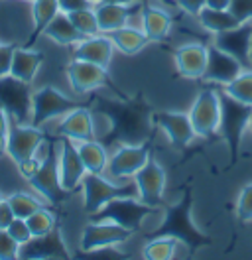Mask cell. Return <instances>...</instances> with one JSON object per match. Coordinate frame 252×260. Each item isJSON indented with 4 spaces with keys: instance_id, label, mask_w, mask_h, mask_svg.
I'll return each instance as SVG.
<instances>
[{
    "instance_id": "1",
    "label": "cell",
    "mask_w": 252,
    "mask_h": 260,
    "mask_svg": "<svg viewBox=\"0 0 252 260\" xmlns=\"http://www.w3.org/2000/svg\"><path fill=\"white\" fill-rule=\"evenodd\" d=\"M91 109L93 113H101L107 116L110 122V130L103 136V144H136L150 136L154 124L150 120L152 107L146 101L144 93L136 97L126 99H107L101 95L91 97Z\"/></svg>"
},
{
    "instance_id": "2",
    "label": "cell",
    "mask_w": 252,
    "mask_h": 260,
    "mask_svg": "<svg viewBox=\"0 0 252 260\" xmlns=\"http://www.w3.org/2000/svg\"><path fill=\"white\" fill-rule=\"evenodd\" d=\"M193 191L187 187L181 199L173 205H164V221L162 225L148 235V239L156 237H172L177 243H181L189 250V256H193L199 248L211 246L213 241L209 235H205L201 229L193 223Z\"/></svg>"
},
{
    "instance_id": "3",
    "label": "cell",
    "mask_w": 252,
    "mask_h": 260,
    "mask_svg": "<svg viewBox=\"0 0 252 260\" xmlns=\"http://www.w3.org/2000/svg\"><path fill=\"white\" fill-rule=\"evenodd\" d=\"M220 99V122L219 134L223 136L229 150V168H233L240 158V142L242 134L248 128L252 118V105H244L240 101L219 91Z\"/></svg>"
},
{
    "instance_id": "4",
    "label": "cell",
    "mask_w": 252,
    "mask_h": 260,
    "mask_svg": "<svg viewBox=\"0 0 252 260\" xmlns=\"http://www.w3.org/2000/svg\"><path fill=\"white\" fill-rule=\"evenodd\" d=\"M81 191H83V207L89 217L116 197H138L134 181L112 183L110 179L103 178V174H85L81 181Z\"/></svg>"
},
{
    "instance_id": "5",
    "label": "cell",
    "mask_w": 252,
    "mask_h": 260,
    "mask_svg": "<svg viewBox=\"0 0 252 260\" xmlns=\"http://www.w3.org/2000/svg\"><path fill=\"white\" fill-rule=\"evenodd\" d=\"M57 140H49L46 146V156L42 158L40 168L36 170V174L28 178V183L34 191L42 195L47 203L51 205H61L63 201L71 193H67L61 187V179H59V152H57Z\"/></svg>"
},
{
    "instance_id": "6",
    "label": "cell",
    "mask_w": 252,
    "mask_h": 260,
    "mask_svg": "<svg viewBox=\"0 0 252 260\" xmlns=\"http://www.w3.org/2000/svg\"><path fill=\"white\" fill-rule=\"evenodd\" d=\"M189 118L197 136L209 142H215L219 136L220 122V99L215 85H205L199 89L197 97L189 109Z\"/></svg>"
},
{
    "instance_id": "7",
    "label": "cell",
    "mask_w": 252,
    "mask_h": 260,
    "mask_svg": "<svg viewBox=\"0 0 252 260\" xmlns=\"http://www.w3.org/2000/svg\"><path fill=\"white\" fill-rule=\"evenodd\" d=\"M158 126L150 132L148 138H144L142 142L136 144H118V148L114 150V154L109 158V172L110 178L114 179H134V176L144 168V164L148 162V158L154 154V136H156Z\"/></svg>"
},
{
    "instance_id": "8",
    "label": "cell",
    "mask_w": 252,
    "mask_h": 260,
    "mask_svg": "<svg viewBox=\"0 0 252 260\" xmlns=\"http://www.w3.org/2000/svg\"><path fill=\"white\" fill-rule=\"evenodd\" d=\"M158 211H160L158 207H150L142 203L138 197H116L109 201L103 209L91 215V221H112L132 233H138L142 221Z\"/></svg>"
},
{
    "instance_id": "9",
    "label": "cell",
    "mask_w": 252,
    "mask_h": 260,
    "mask_svg": "<svg viewBox=\"0 0 252 260\" xmlns=\"http://www.w3.org/2000/svg\"><path fill=\"white\" fill-rule=\"evenodd\" d=\"M91 103V101H89ZM73 97H67L59 89L46 85L42 89H38L36 93H32V124L34 126H44L46 122L57 118V116H65L71 113L73 109L89 105Z\"/></svg>"
},
{
    "instance_id": "10",
    "label": "cell",
    "mask_w": 252,
    "mask_h": 260,
    "mask_svg": "<svg viewBox=\"0 0 252 260\" xmlns=\"http://www.w3.org/2000/svg\"><path fill=\"white\" fill-rule=\"evenodd\" d=\"M65 73H67L69 85H71L75 95H87V93H93L101 87H107L118 99H126L124 93L116 87V83L112 81V77L109 75V69H105L101 65L89 63V61H83V59H71L69 65L65 67Z\"/></svg>"
},
{
    "instance_id": "11",
    "label": "cell",
    "mask_w": 252,
    "mask_h": 260,
    "mask_svg": "<svg viewBox=\"0 0 252 260\" xmlns=\"http://www.w3.org/2000/svg\"><path fill=\"white\" fill-rule=\"evenodd\" d=\"M0 107L16 124H24L32 120L30 83L20 81L14 75L0 77Z\"/></svg>"
},
{
    "instance_id": "12",
    "label": "cell",
    "mask_w": 252,
    "mask_h": 260,
    "mask_svg": "<svg viewBox=\"0 0 252 260\" xmlns=\"http://www.w3.org/2000/svg\"><path fill=\"white\" fill-rule=\"evenodd\" d=\"M46 132L42 126H34V124H12L6 136V154L14 160L16 166L28 162L32 158H36L40 146L46 142Z\"/></svg>"
},
{
    "instance_id": "13",
    "label": "cell",
    "mask_w": 252,
    "mask_h": 260,
    "mask_svg": "<svg viewBox=\"0 0 252 260\" xmlns=\"http://www.w3.org/2000/svg\"><path fill=\"white\" fill-rule=\"evenodd\" d=\"M132 235H134L132 231L120 227L112 221H91L83 229L81 250L83 252H97V250L112 248V246L126 243Z\"/></svg>"
},
{
    "instance_id": "14",
    "label": "cell",
    "mask_w": 252,
    "mask_h": 260,
    "mask_svg": "<svg viewBox=\"0 0 252 260\" xmlns=\"http://www.w3.org/2000/svg\"><path fill=\"white\" fill-rule=\"evenodd\" d=\"M166 170L154 156L148 158L140 172L134 176V183L138 189V199L150 207H164V191H166Z\"/></svg>"
},
{
    "instance_id": "15",
    "label": "cell",
    "mask_w": 252,
    "mask_h": 260,
    "mask_svg": "<svg viewBox=\"0 0 252 260\" xmlns=\"http://www.w3.org/2000/svg\"><path fill=\"white\" fill-rule=\"evenodd\" d=\"M152 124L164 130V134L168 136L170 144L175 150H185L193 142V138L197 136L189 113H179V111H152L150 116Z\"/></svg>"
},
{
    "instance_id": "16",
    "label": "cell",
    "mask_w": 252,
    "mask_h": 260,
    "mask_svg": "<svg viewBox=\"0 0 252 260\" xmlns=\"http://www.w3.org/2000/svg\"><path fill=\"white\" fill-rule=\"evenodd\" d=\"M242 69H244V65L231 53L223 51L215 44H207V65H205V73L201 77L205 85L225 87L233 81Z\"/></svg>"
},
{
    "instance_id": "17",
    "label": "cell",
    "mask_w": 252,
    "mask_h": 260,
    "mask_svg": "<svg viewBox=\"0 0 252 260\" xmlns=\"http://www.w3.org/2000/svg\"><path fill=\"white\" fill-rule=\"evenodd\" d=\"M20 260H69L71 254L65 246L61 229L55 227L42 237H32L28 243L20 244Z\"/></svg>"
},
{
    "instance_id": "18",
    "label": "cell",
    "mask_w": 252,
    "mask_h": 260,
    "mask_svg": "<svg viewBox=\"0 0 252 260\" xmlns=\"http://www.w3.org/2000/svg\"><path fill=\"white\" fill-rule=\"evenodd\" d=\"M87 170L79 156L77 142L71 138L59 136V179L61 187L67 193H75L81 187V181L85 178Z\"/></svg>"
},
{
    "instance_id": "19",
    "label": "cell",
    "mask_w": 252,
    "mask_h": 260,
    "mask_svg": "<svg viewBox=\"0 0 252 260\" xmlns=\"http://www.w3.org/2000/svg\"><path fill=\"white\" fill-rule=\"evenodd\" d=\"M172 55L179 77L189 81H199L203 77L205 65H207V44H201V42L183 44L179 48L172 49Z\"/></svg>"
},
{
    "instance_id": "20",
    "label": "cell",
    "mask_w": 252,
    "mask_h": 260,
    "mask_svg": "<svg viewBox=\"0 0 252 260\" xmlns=\"http://www.w3.org/2000/svg\"><path fill=\"white\" fill-rule=\"evenodd\" d=\"M213 44L223 51L231 53L244 67H252L250 61V44H252V22L238 24L227 32L215 34Z\"/></svg>"
},
{
    "instance_id": "21",
    "label": "cell",
    "mask_w": 252,
    "mask_h": 260,
    "mask_svg": "<svg viewBox=\"0 0 252 260\" xmlns=\"http://www.w3.org/2000/svg\"><path fill=\"white\" fill-rule=\"evenodd\" d=\"M142 6H144V2L120 4V2H110V0H103V2L94 4L93 8L101 34H109L112 30H118V28L126 26L130 18L140 14Z\"/></svg>"
},
{
    "instance_id": "22",
    "label": "cell",
    "mask_w": 252,
    "mask_h": 260,
    "mask_svg": "<svg viewBox=\"0 0 252 260\" xmlns=\"http://www.w3.org/2000/svg\"><path fill=\"white\" fill-rule=\"evenodd\" d=\"M142 26H144V34L150 42L154 44H164L168 42L170 32L173 26V14L170 10H166L160 4H152L150 0L144 2L142 6Z\"/></svg>"
},
{
    "instance_id": "23",
    "label": "cell",
    "mask_w": 252,
    "mask_h": 260,
    "mask_svg": "<svg viewBox=\"0 0 252 260\" xmlns=\"http://www.w3.org/2000/svg\"><path fill=\"white\" fill-rule=\"evenodd\" d=\"M57 136L71 138L73 142H85L94 138V122L91 103L73 109L71 113L63 116V120L57 126Z\"/></svg>"
},
{
    "instance_id": "24",
    "label": "cell",
    "mask_w": 252,
    "mask_h": 260,
    "mask_svg": "<svg viewBox=\"0 0 252 260\" xmlns=\"http://www.w3.org/2000/svg\"><path fill=\"white\" fill-rule=\"evenodd\" d=\"M112 53H114V46H112L109 36H103V34L83 38L81 42L73 46V51H71L73 59H83L89 63L101 65L105 69H109L110 61H112Z\"/></svg>"
},
{
    "instance_id": "25",
    "label": "cell",
    "mask_w": 252,
    "mask_h": 260,
    "mask_svg": "<svg viewBox=\"0 0 252 260\" xmlns=\"http://www.w3.org/2000/svg\"><path fill=\"white\" fill-rule=\"evenodd\" d=\"M44 59H46L44 51H38V49H32V48H24V46H22V48L16 46L10 75H14L16 79L26 81L32 85V81L36 79L40 67H42V63H44Z\"/></svg>"
},
{
    "instance_id": "26",
    "label": "cell",
    "mask_w": 252,
    "mask_h": 260,
    "mask_svg": "<svg viewBox=\"0 0 252 260\" xmlns=\"http://www.w3.org/2000/svg\"><path fill=\"white\" fill-rule=\"evenodd\" d=\"M107 36L110 38L114 49H118L124 55H136V53H140L142 49L150 44L146 34L136 30V28H132V26H128V24L122 26V28H118V30H112Z\"/></svg>"
},
{
    "instance_id": "27",
    "label": "cell",
    "mask_w": 252,
    "mask_h": 260,
    "mask_svg": "<svg viewBox=\"0 0 252 260\" xmlns=\"http://www.w3.org/2000/svg\"><path fill=\"white\" fill-rule=\"evenodd\" d=\"M59 10V2L57 0H36L32 2V20H34V30L32 36L28 38L24 48H32L40 36H44V30L47 28V24L57 16Z\"/></svg>"
},
{
    "instance_id": "28",
    "label": "cell",
    "mask_w": 252,
    "mask_h": 260,
    "mask_svg": "<svg viewBox=\"0 0 252 260\" xmlns=\"http://www.w3.org/2000/svg\"><path fill=\"white\" fill-rule=\"evenodd\" d=\"M77 150L87 174H105L107 172L109 154H107V146L101 140L93 138V140L77 142Z\"/></svg>"
},
{
    "instance_id": "29",
    "label": "cell",
    "mask_w": 252,
    "mask_h": 260,
    "mask_svg": "<svg viewBox=\"0 0 252 260\" xmlns=\"http://www.w3.org/2000/svg\"><path fill=\"white\" fill-rule=\"evenodd\" d=\"M44 36H47L49 40H53L59 46H75L77 42L83 40V34L71 24V20L65 12H59L47 24V28L44 30Z\"/></svg>"
},
{
    "instance_id": "30",
    "label": "cell",
    "mask_w": 252,
    "mask_h": 260,
    "mask_svg": "<svg viewBox=\"0 0 252 260\" xmlns=\"http://www.w3.org/2000/svg\"><path fill=\"white\" fill-rule=\"evenodd\" d=\"M197 20L205 30L211 34L227 32V30L238 26V20L231 14V10H213V8H207V6L199 12Z\"/></svg>"
},
{
    "instance_id": "31",
    "label": "cell",
    "mask_w": 252,
    "mask_h": 260,
    "mask_svg": "<svg viewBox=\"0 0 252 260\" xmlns=\"http://www.w3.org/2000/svg\"><path fill=\"white\" fill-rule=\"evenodd\" d=\"M177 241L172 237H156L150 239L142 248V258L146 260H172L175 256Z\"/></svg>"
},
{
    "instance_id": "32",
    "label": "cell",
    "mask_w": 252,
    "mask_h": 260,
    "mask_svg": "<svg viewBox=\"0 0 252 260\" xmlns=\"http://www.w3.org/2000/svg\"><path fill=\"white\" fill-rule=\"evenodd\" d=\"M223 91L233 99L244 103V105H252V69L244 67L238 75H236L229 85L223 87Z\"/></svg>"
},
{
    "instance_id": "33",
    "label": "cell",
    "mask_w": 252,
    "mask_h": 260,
    "mask_svg": "<svg viewBox=\"0 0 252 260\" xmlns=\"http://www.w3.org/2000/svg\"><path fill=\"white\" fill-rule=\"evenodd\" d=\"M6 201L12 207L16 217H20V219H28L32 213H36L38 209L46 207L38 197H34L32 193H26V191H16V193L8 195Z\"/></svg>"
},
{
    "instance_id": "34",
    "label": "cell",
    "mask_w": 252,
    "mask_h": 260,
    "mask_svg": "<svg viewBox=\"0 0 252 260\" xmlns=\"http://www.w3.org/2000/svg\"><path fill=\"white\" fill-rule=\"evenodd\" d=\"M67 16H69V20H71V24L77 28L79 32L83 34V38H89V36L101 34L93 6H89V8H81V10H73V12H69Z\"/></svg>"
},
{
    "instance_id": "35",
    "label": "cell",
    "mask_w": 252,
    "mask_h": 260,
    "mask_svg": "<svg viewBox=\"0 0 252 260\" xmlns=\"http://www.w3.org/2000/svg\"><path fill=\"white\" fill-rule=\"evenodd\" d=\"M26 223H28V227L32 231V237L47 235V233H51L53 229L57 227L55 215L49 211L47 207H42V209H38L36 213H32L30 217L26 219Z\"/></svg>"
},
{
    "instance_id": "36",
    "label": "cell",
    "mask_w": 252,
    "mask_h": 260,
    "mask_svg": "<svg viewBox=\"0 0 252 260\" xmlns=\"http://www.w3.org/2000/svg\"><path fill=\"white\" fill-rule=\"evenodd\" d=\"M236 217L240 223H250L252 221V183L244 185L236 201Z\"/></svg>"
},
{
    "instance_id": "37",
    "label": "cell",
    "mask_w": 252,
    "mask_h": 260,
    "mask_svg": "<svg viewBox=\"0 0 252 260\" xmlns=\"http://www.w3.org/2000/svg\"><path fill=\"white\" fill-rule=\"evenodd\" d=\"M20 252V244L12 239L6 229H0V260H16Z\"/></svg>"
},
{
    "instance_id": "38",
    "label": "cell",
    "mask_w": 252,
    "mask_h": 260,
    "mask_svg": "<svg viewBox=\"0 0 252 260\" xmlns=\"http://www.w3.org/2000/svg\"><path fill=\"white\" fill-rule=\"evenodd\" d=\"M6 231L12 235V239H14L18 244L28 243L32 239V231H30V227H28V223H26V219H20V217H16L14 221L8 225Z\"/></svg>"
},
{
    "instance_id": "39",
    "label": "cell",
    "mask_w": 252,
    "mask_h": 260,
    "mask_svg": "<svg viewBox=\"0 0 252 260\" xmlns=\"http://www.w3.org/2000/svg\"><path fill=\"white\" fill-rule=\"evenodd\" d=\"M229 10L238 20V24L252 22V0H231Z\"/></svg>"
},
{
    "instance_id": "40",
    "label": "cell",
    "mask_w": 252,
    "mask_h": 260,
    "mask_svg": "<svg viewBox=\"0 0 252 260\" xmlns=\"http://www.w3.org/2000/svg\"><path fill=\"white\" fill-rule=\"evenodd\" d=\"M14 44H0V77L10 75L12 59H14Z\"/></svg>"
},
{
    "instance_id": "41",
    "label": "cell",
    "mask_w": 252,
    "mask_h": 260,
    "mask_svg": "<svg viewBox=\"0 0 252 260\" xmlns=\"http://www.w3.org/2000/svg\"><path fill=\"white\" fill-rule=\"evenodd\" d=\"M175 6L181 8L185 14L197 18L199 12L207 6V0H175Z\"/></svg>"
},
{
    "instance_id": "42",
    "label": "cell",
    "mask_w": 252,
    "mask_h": 260,
    "mask_svg": "<svg viewBox=\"0 0 252 260\" xmlns=\"http://www.w3.org/2000/svg\"><path fill=\"white\" fill-rule=\"evenodd\" d=\"M57 2H59V10L65 12V14H69V12H73V10H81V8L93 6L89 0H57Z\"/></svg>"
},
{
    "instance_id": "43",
    "label": "cell",
    "mask_w": 252,
    "mask_h": 260,
    "mask_svg": "<svg viewBox=\"0 0 252 260\" xmlns=\"http://www.w3.org/2000/svg\"><path fill=\"white\" fill-rule=\"evenodd\" d=\"M16 219L14 211H12V207L8 205V201L4 199L2 203H0V229H8V225L12 223Z\"/></svg>"
},
{
    "instance_id": "44",
    "label": "cell",
    "mask_w": 252,
    "mask_h": 260,
    "mask_svg": "<svg viewBox=\"0 0 252 260\" xmlns=\"http://www.w3.org/2000/svg\"><path fill=\"white\" fill-rule=\"evenodd\" d=\"M8 130H10V116L0 107V136H8Z\"/></svg>"
},
{
    "instance_id": "45",
    "label": "cell",
    "mask_w": 252,
    "mask_h": 260,
    "mask_svg": "<svg viewBox=\"0 0 252 260\" xmlns=\"http://www.w3.org/2000/svg\"><path fill=\"white\" fill-rule=\"evenodd\" d=\"M207 8H213V10H229V8H231V0H207Z\"/></svg>"
},
{
    "instance_id": "46",
    "label": "cell",
    "mask_w": 252,
    "mask_h": 260,
    "mask_svg": "<svg viewBox=\"0 0 252 260\" xmlns=\"http://www.w3.org/2000/svg\"><path fill=\"white\" fill-rule=\"evenodd\" d=\"M6 154V136H0V156Z\"/></svg>"
},
{
    "instance_id": "47",
    "label": "cell",
    "mask_w": 252,
    "mask_h": 260,
    "mask_svg": "<svg viewBox=\"0 0 252 260\" xmlns=\"http://www.w3.org/2000/svg\"><path fill=\"white\" fill-rule=\"evenodd\" d=\"M110 2H120V4H132V2H146V0H110Z\"/></svg>"
},
{
    "instance_id": "48",
    "label": "cell",
    "mask_w": 252,
    "mask_h": 260,
    "mask_svg": "<svg viewBox=\"0 0 252 260\" xmlns=\"http://www.w3.org/2000/svg\"><path fill=\"white\" fill-rule=\"evenodd\" d=\"M160 2H164V4H168V6H175V2H173V0H160Z\"/></svg>"
},
{
    "instance_id": "49",
    "label": "cell",
    "mask_w": 252,
    "mask_h": 260,
    "mask_svg": "<svg viewBox=\"0 0 252 260\" xmlns=\"http://www.w3.org/2000/svg\"><path fill=\"white\" fill-rule=\"evenodd\" d=\"M89 2H91V4L94 6V4H99V2H103V0H89Z\"/></svg>"
},
{
    "instance_id": "50",
    "label": "cell",
    "mask_w": 252,
    "mask_h": 260,
    "mask_svg": "<svg viewBox=\"0 0 252 260\" xmlns=\"http://www.w3.org/2000/svg\"><path fill=\"white\" fill-rule=\"evenodd\" d=\"M248 128H250V132H252V118H250V124H248Z\"/></svg>"
},
{
    "instance_id": "51",
    "label": "cell",
    "mask_w": 252,
    "mask_h": 260,
    "mask_svg": "<svg viewBox=\"0 0 252 260\" xmlns=\"http://www.w3.org/2000/svg\"><path fill=\"white\" fill-rule=\"evenodd\" d=\"M2 201H4V197H2V193H0V203H2Z\"/></svg>"
},
{
    "instance_id": "52",
    "label": "cell",
    "mask_w": 252,
    "mask_h": 260,
    "mask_svg": "<svg viewBox=\"0 0 252 260\" xmlns=\"http://www.w3.org/2000/svg\"><path fill=\"white\" fill-rule=\"evenodd\" d=\"M250 61H252V44H250Z\"/></svg>"
},
{
    "instance_id": "53",
    "label": "cell",
    "mask_w": 252,
    "mask_h": 260,
    "mask_svg": "<svg viewBox=\"0 0 252 260\" xmlns=\"http://www.w3.org/2000/svg\"><path fill=\"white\" fill-rule=\"evenodd\" d=\"M24 2H36V0H24Z\"/></svg>"
},
{
    "instance_id": "54",
    "label": "cell",
    "mask_w": 252,
    "mask_h": 260,
    "mask_svg": "<svg viewBox=\"0 0 252 260\" xmlns=\"http://www.w3.org/2000/svg\"><path fill=\"white\" fill-rule=\"evenodd\" d=\"M173 2H175V0H173Z\"/></svg>"
}]
</instances>
